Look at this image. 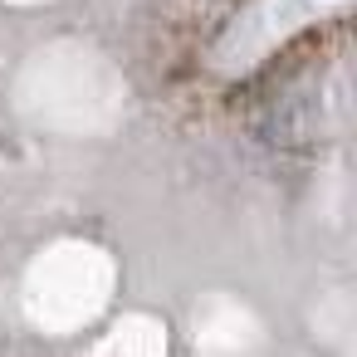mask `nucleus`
<instances>
[]
</instances>
